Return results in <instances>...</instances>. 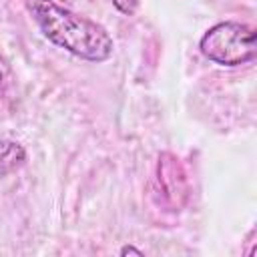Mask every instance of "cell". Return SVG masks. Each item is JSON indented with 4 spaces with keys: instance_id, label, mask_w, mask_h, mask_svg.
Returning <instances> with one entry per match:
<instances>
[{
    "instance_id": "5b68a950",
    "label": "cell",
    "mask_w": 257,
    "mask_h": 257,
    "mask_svg": "<svg viewBox=\"0 0 257 257\" xmlns=\"http://www.w3.org/2000/svg\"><path fill=\"white\" fill-rule=\"evenodd\" d=\"M139 2H141V0H112L114 8H116L118 12H122V14H126V16H131V14L137 12Z\"/></svg>"
},
{
    "instance_id": "277c9868",
    "label": "cell",
    "mask_w": 257,
    "mask_h": 257,
    "mask_svg": "<svg viewBox=\"0 0 257 257\" xmlns=\"http://www.w3.org/2000/svg\"><path fill=\"white\" fill-rule=\"evenodd\" d=\"M26 161V151L20 143L2 139L0 141V177H6L8 173L20 169Z\"/></svg>"
},
{
    "instance_id": "3957f363",
    "label": "cell",
    "mask_w": 257,
    "mask_h": 257,
    "mask_svg": "<svg viewBox=\"0 0 257 257\" xmlns=\"http://www.w3.org/2000/svg\"><path fill=\"white\" fill-rule=\"evenodd\" d=\"M157 175H159V185L163 189L165 201L175 211L181 209L183 203L187 201L189 187H187V177H185V171H183L179 159L175 155H171V153H163L159 157Z\"/></svg>"
},
{
    "instance_id": "52a82bcc",
    "label": "cell",
    "mask_w": 257,
    "mask_h": 257,
    "mask_svg": "<svg viewBox=\"0 0 257 257\" xmlns=\"http://www.w3.org/2000/svg\"><path fill=\"white\" fill-rule=\"evenodd\" d=\"M0 84H2V72H0Z\"/></svg>"
},
{
    "instance_id": "6da1fadb",
    "label": "cell",
    "mask_w": 257,
    "mask_h": 257,
    "mask_svg": "<svg viewBox=\"0 0 257 257\" xmlns=\"http://www.w3.org/2000/svg\"><path fill=\"white\" fill-rule=\"evenodd\" d=\"M24 6L44 38L66 52L88 62H104L112 56L114 42L98 22L80 16L54 0H24Z\"/></svg>"
},
{
    "instance_id": "8992f818",
    "label": "cell",
    "mask_w": 257,
    "mask_h": 257,
    "mask_svg": "<svg viewBox=\"0 0 257 257\" xmlns=\"http://www.w3.org/2000/svg\"><path fill=\"white\" fill-rule=\"evenodd\" d=\"M120 255H137V257H143L145 253H143L141 249H137V247H133V245H124V247L120 249Z\"/></svg>"
},
{
    "instance_id": "7a4b0ae2",
    "label": "cell",
    "mask_w": 257,
    "mask_h": 257,
    "mask_svg": "<svg viewBox=\"0 0 257 257\" xmlns=\"http://www.w3.org/2000/svg\"><path fill=\"white\" fill-rule=\"evenodd\" d=\"M199 48L205 58L219 66H241L255 58V32L247 24L225 20L211 26L201 42Z\"/></svg>"
}]
</instances>
